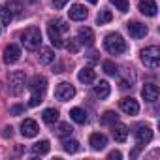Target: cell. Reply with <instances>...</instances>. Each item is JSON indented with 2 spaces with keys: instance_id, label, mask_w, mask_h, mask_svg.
Here are the masks:
<instances>
[{
  "instance_id": "4",
  "label": "cell",
  "mask_w": 160,
  "mask_h": 160,
  "mask_svg": "<svg viewBox=\"0 0 160 160\" xmlns=\"http://www.w3.org/2000/svg\"><path fill=\"white\" fill-rule=\"evenodd\" d=\"M141 62L151 68V70H156L158 68V62H160V49L156 45H151V47H145L141 51Z\"/></svg>"
},
{
  "instance_id": "17",
  "label": "cell",
  "mask_w": 160,
  "mask_h": 160,
  "mask_svg": "<svg viewBox=\"0 0 160 160\" xmlns=\"http://www.w3.org/2000/svg\"><path fill=\"white\" fill-rule=\"evenodd\" d=\"M128 32H130V36L132 38H143L149 30H147V27L143 25V23H138V21H132V23H128Z\"/></svg>"
},
{
  "instance_id": "26",
  "label": "cell",
  "mask_w": 160,
  "mask_h": 160,
  "mask_svg": "<svg viewBox=\"0 0 160 160\" xmlns=\"http://www.w3.org/2000/svg\"><path fill=\"white\" fill-rule=\"evenodd\" d=\"M6 8L12 12V15H21V13H23V6H21L19 0H8V2H6Z\"/></svg>"
},
{
  "instance_id": "31",
  "label": "cell",
  "mask_w": 160,
  "mask_h": 160,
  "mask_svg": "<svg viewBox=\"0 0 160 160\" xmlns=\"http://www.w3.org/2000/svg\"><path fill=\"white\" fill-rule=\"evenodd\" d=\"M111 19H113L111 12L104 10V12H100V13H98V17H96V23H98V25H106V23H109Z\"/></svg>"
},
{
  "instance_id": "28",
  "label": "cell",
  "mask_w": 160,
  "mask_h": 160,
  "mask_svg": "<svg viewBox=\"0 0 160 160\" xmlns=\"http://www.w3.org/2000/svg\"><path fill=\"white\" fill-rule=\"evenodd\" d=\"M72 132H73V128H72L68 122H60L58 128H57V136H60V138H66V136H70Z\"/></svg>"
},
{
  "instance_id": "15",
  "label": "cell",
  "mask_w": 160,
  "mask_h": 160,
  "mask_svg": "<svg viewBox=\"0 0 160 160\" xmlns=\"http://www.w3.org/2000/svg\"><path fill=\"white\" fill-rule=\"evenodd\" d=\"M89 145H91L94 151H102V149H106V145H108V138H106L104 134H100V132H94V134H91V138H89Z\"/></svg>"
},
{
  "instance_id": "6",
  "label": "cell",
  "mask_w": 160,
  "mask_h": 160,
  "mask_svg": "<svg viewBox=\"0 0 160 160\" xmlns=\"http://www.w3.org/2000/svg\"><path fill=\"white\" fill-rule=\"evenodd\" d=\"M28 89H30V92H32V94L43 96V92H45V89H47V79H45L43 75H34V77L30 79Z\"/></svg>"
},
{
  "instance_id": "37",
  "label": "cell",
  "mask_w": 160,
  "mask_h": 160,
  "mask_svg": "<svg viewBox=\"0 0 160 160\" xmlns=\"http://www.w3.org/2000/svg\"><path fill=\"white\" fill-rule=\"evenodd\" d=\"M66 4H68V0H53V6H55V8H58V10H60V8H64Z\"/></svg>"
},
{
  "instance_id": "9",
  "label": "cell",
  "mask_w": 160,
  "mask_h": 160,
  "mask_svg": "<svg viewBox=\"0 0 160 160\" xmlns=\"http://www.w3.org/2000/svg\"><path fill=\"white\" fill-rule=\"evenodd\" d=\"M158 94H160V91H158V87H156L154 83H147V85L141 89V96H143V100L149 102V104H154V102L158 100Z\"/></svg>"
},
{
  "instance_id": "13",
  "label": "cell",
  "mask_w": 160,
  "mask_h": 160,
  "mask_svg": "<svg viewBox=\"0 0 160 160\" xmlns=\"http://www.w3.org/2000/svg\"><path fill=\"white\" fill-rule=\"evenodd\" d=\"M138 10H139L143 15H147V17H154V15H156V10H158V6H156V2H154V0H139Z\"/></svg>"
},
{
  "instance_id": "33",
  "label": "cell",
  "mask_w": 160,
  "mask_h": 160,
  "mask_svg": "<svg viewBox=\"0 0 160 160\" xmlns=\"http://www.w3.org/2000/svg\"><path fill=\"white\" fill-rule=\"evenodd\" d=\"M51 23H53V25H55L60 32H68V30H70V25H66L62 19H57V21H51Z\"/></svg>"
},
{
  "instance_id": "14",
  "label": "cell",
  "mask_w": 160,
  "mask_h": 160,
  "mask_svg": "<svg viewBox=\"0 0 160 160\" xmlns=\"http://www.w3.org/2000/svg\"><path fill=\"white\" fill-rule=\"evenodd\" d=\"M68 15H70L72 21H83V19H87L89 12H87V8L81 6V4H73V6L68 10Z\"/></svg>"
},
{
  "instance_id": "24",
  "label": "cell",
  "mask_w": 160,
  "mask_h": 160,
  "mask_svg": "<svg viewBox=\"0 0 160 160\" xmlns=\"http://www.w3.org/2000/svg\"><path fill=\"white\" fill-rule=\"evenodd\" d=\"M49 149H51V145H49L47 139H42V141H38V143L32 145V152L34 154H47Z\"/></svg>"
},
{
  "instance_id": "39",
  "label": "cell",
  "mask_w": 160,
  "mask_h": 160,
  "mask_svg": "<svg viewBox=\"0 0 160 160\" xmlns=\"http://www.w3.org/2000/svg\"><path fill=\"white\" fill-rule=\"evenodd\" d=\"M109 158H111V160H119V158H122V154H121L119 151H111V152H109Z\"/></svg>"
},
{
  "instance_id": "38",
  "label": "cell",
  "mask_w": 160,
  "mask_h": 160,
  "mask_svg": "<svg viewBox=\"0 0 160 160\" xmlns=\"http://www.w3.org/2000/svg\"><path fill=\"white\" fill-rule=\"evenodd\" d=\"M66 47H68V51H70V53H77V43H75V42H70Z\"/></svg>"
},
{
  "instance_id": "36",
  "label": "cell",
  "mask_w": 160,
  "mask_h": 160,
  "mask_svg": "<svg viewBox=\"0 0 160 160\" xmlns=\"http://www.w3.org/2000/svg\"><path fill=\"white\" fill-rule=\"evenodd\" d=\"M12 134H13V128H12V126H4V130H2V138H12Z\"/></svg>"
},
{
  "instance_id": "18",
  "label": "cell",
  "mask_w": 160,
  "mask_h": 160,
  "mask_svg": "<svg viewBox=\"0 0 160 160\" xmlns=\"http://www.w3.org/2000/svg\"><path fill=\"white\" fill-rule=\"evenodd\" d=\"M113 138H115V141L124 143L126 138H128V128L121 122H113Z\"/></svg>"
},
{
  "instance_id": "10",
  "label": "cell",
  "mask_w": 160,
  "mask_h": 160,
  "mask_svg": "<svg viewBox=\"0 0 160 160\" xmlns=\"http://www.w3.org/2000/svg\"><path fill=\"white\" fill-rule=\"evenodd\" d=\"M38 132H40V126H38L36 121H32V119H25V121L21 122V134H23L25 138H34Z\"/></svg>"
},
{
  "instance_id": "25",
  "label": "cell",
  "mask_w": 160,
  "mask_h": 160,
  "mask_svg": "<svg viewBox=\"0 0 160 160\" xmlns=\"http://www.w3.org/2000/svg\"><path fill=\"white\" fill-rule=\"evenodd\" d=\"M62 149H64L66 152L73 154V152L79 151V141H75V139H64V141H62Z\"/></svg>"
},
{
  "instance_id": "40",
  "label": "cell",
  "mask_w": 160,
  "mask_h": 160,
  "mask_svg": "<svg viewBox=\"0 0 160 160\" xmlns=\"http://www.w3.org/2000/svg\"><path fill=\"white\" fill-rule=\"evenodd\" d=\"M87 2H91V4H96V2H98V0H87Z\"/></svg>"
},
{
  "instance_id": "12",
  "label": "cell",
  "mask_w": 160,
  "mask_h": 160,
  "mask_svg": "<svg viewBox=\"0 0 160 160\" xmlns=\"http://www.w3.org/2000/svg\"><path fill=\"white\" fill-rule=\"evenodd\" d=\"M119 106H121V109H122L126 115H138V113H139V104H138V100H134V98H122V100L119 102Z\"/></svg>"
},
{
  "instance_id": "32",
  "label": "cell",
  "mask_w": 160,
  "mask_h": 160,
  "mask_svg": "<svg viewBox=\"0 0 160 160\" xmlns=\"http://www.w3.org/2000/svg\"><path fill=\"white\" fill-rule=\"evenodd\" d=\"M104 72H106L108 75H117L119 70H117V66H115L111 60H106V62H104Z\"/></svg>"
},
{
  "instance_id": "7",
  "label": "cell",
  "mask_w": 160,
  "mask_h": 160,
  "mask_svg": "<svg viewBox=\"0 0 160 160\" xmlns=\"http://www.w3.org/2000/svg\"><path fill=\"white\" fill-rule=\"evenodd\" d=\"M151 139H152V130L149 126H145V124H139L136 128V143H138V147L147 145Z\"/></svg>"
},
{
  "instance_id": "41",
  "label": "cell",
  "mask_w": 160,
  "mask_h": 160,
  "mask_svg": "<svg viewBox=\"0 0 160 160\" xmlns=\"http://www.w3.org/2000/svg\"><path fill=\"white\" fill-rule=\"evenodd\" d=\"M28 2H36V0H28Z\"/></svg>"
},
{
  "instance_id": "11",
  "label": "cell",
  "mask_w": 160,
  "mask_h": 160,
  "mask_svg": "<svg viewBox=\"0 0 160 160\" xmlns=\"http://www.w3.org/2000/svg\"><path fill=\"white\" fill-rule=\"evenodd\" d=\"M47 34H49V40H51V43L57 47V49H60V47H64V40H62V36H60V30L49 21V25H47Z\"/></svg>"
},
{
  "instance_id": "5",
  "label": "cell",
  "mask_w": 160,
  "mask_h": 160,
  "mask_svg": "<svg viewBox=\"0 0 160 160\" xmlns=\"http://www.w3.org/2000/svg\"><path fill=\"white\" fill-rule=\"evenodd\" d=\"M73 96H75V89H73V85L62 81V83H58V85L55 87V98H57V100H60V102H68V100H72Z\"/></svg>"
},
{
  "instance_id": "2",
  "label": "cell",
  "mask_w": 160,
  "mask_h": 160,
  "mask_svg": "<svg viewBox=\"0 0 160 160\" xmlns=\"http://www.w3.org/2000/svg\"><path fill=\"white\" fill-rule=\"evenodd\" d=\"M25 81L27 77L21 70H13L8 73V94L12 96H19L25 91Z\"/></svg>"
},
{
  "instance_id": "22",
  "label": "cell",
  "mask_w": 160,
  "mask_h": 160,
  "mask_svg": "<svg viewBox=\"0 0 160 160\" xmlns=\"http://www.w3.org/2000/svg\"><path fill=\"white\" fill-rule=\"evenodd\" d=\"M38 58H40L42 64H51V62L55 60V53H53L51 47H40V55H38Z\"/></svg>"
},
{
  "instance_id": "1",
  "label": "cell",
  "mask_w": 160,
  "mask_h": 160,
  "mask_svg": "<svg viewBox=\"0 0 160 160\" xmlns=\"http://www.w3.org/2000/svg\"><path fill=\"white\" fill-rule=\"evenodd\" d=\"M19 38H21V43L25 45V49H28V51H34V49H38V47L42 45V32H40V28H36V27L25 28V30L19 34Z\"/></svg>"
},
{
  "instance_id": "8",
  "label": "cell",
  "mask_w": 160,
  "mask_h": 160,
  "mask_svg": "<svg viewBox=\"0 0 160 160\" xmlns=\"http://www.w3.org/2000/svg\"><path fill=\"white\" fill-rule=\"evenodd\" d=\"M21 58V49L15 43H10L4 47V62L6 64H15Z\"/></svg>"
},
{
  "instance_id": "20",
  "label": "cell",
  "mask_w": 160,
  "mask_h": 160,
  "mask_svg": "<svg viewBox=\"0 0 160 160\" xmlns=\"http://www.w3.org/2000/svg\"><path fill=\"white\" fill-rule=\"evenodd\" d=\"M70 117H72V121H75L77 124H85V122L89 121L87 111L81 109V108H73V109H70Z\"/></svg>"
},
{
  "instance_id": "34",
  "label": "cell",
  "mask_w": 160,
  "mask_h": 160,
  "mask_svg": "<svg viewBox=\"0 0 160 160\" xmlns=\"http://www.w3.org/2000/svg\"><path fill=\"white\" fill-rule=\"evenodd\" d=\"M23 111H25V108H23L21 104H15V106H12V108H10V113H12L13 117H19V115H23Z\"/></svg>"
},
{
  "instance_id": "19",
  "label": "cell",
  "mask_w": 160,
  "mask_h": 160,
  "mask_svg": "<svg viewBox=\"0 0 160 160\" xmlns=\"http://www.w3.org/2000/svg\"><path fill=\"white\" fill-rule=\"evenodd\" d=\"M94 96H98L100 100H104V98H108L109 96V92H111V87H109V83L108 81H100V83H96L94 85Z\"/></svg>"
},
{
  "instance_id": "30",
  "label": "cell",
  "mask_w": 160,
  "mask_h": 160,
  "mask_svg": "<svg viewBox=\"0 0 160 160\" xmlns=\"http://www.w3.org/2000/svg\"><path fill=\"white\" fill-rule=\"evenodd\" d=\"M117 119H119V115L115 111H106L102 115V124H113V122H117Z\"/></svg>"
},
{
  "instance_id": "27",
  "label": "cell",
  "mask_w": 160,
  "mask_h": 160,
  "mask_svg": "<svg viewBox=\"0 0 160 160\" xmlns=\"http://www.w3.org/2000/svg\"><path fill=\"white\" fill-rule=\"evenodd\" d=\"M12 19H13L12 12H10L6 6H0V23H2V25H10Z\"/></svg>"
},
{
  "instance_id": "16",
  "label": "cell",
  "mask_w": 160,
  "mask_h": 160,
  "mask_svg": "<svg viewBox=\"0 0 160 160\" xmlns=\"http://www.w3.org/2000/svg\"><path fill=\"white\" fill-rule=\"evenodd\" d=\"M77 40H79V43H83V45H92L94 43V32H92V28H89V27L79 28Z\"/></svg>"
},
{
  "instance_id": "21",
  "label": "cell",
  "mask_w": 160,
  "mask_h": 160,
  "mask_svg": "<svg viewBox=\"0 0 160 160\" xmlns=\"http://www.w3.org/2000/svg\"><path fill=\"white\" fill-rule=\"evenodd\" d=\"M77 79H79L81 83H92L94 79H96V73H94L92 68H83V70H79Z\"/></svg>"
},
{
  "instance_id": "35",
  "label": "cell",
  "mask_w": 160,
  "mask_h": 160,
  "mask_svg": "<svg viewBox=\"0 0 160 160\" xmlns=\"http://www.w3.org/2000/svg\"><path fill=\"white\" fill-rule=\"evenodd\" d=\"M40 102H42V96L32 94V96H30V100H28V106H30V108H36V106H40Z\"/></svg>"
},
{
  "instance_id": "29",
  "label": "cell",
  "mask_w": 160,
  "mask_h": 160,
  "mask_svg": "<svg viewBox=\"0 0 160 160\" xmlns=\"http://www.w3.org/2000/svg\"><path fill=\"white\" fill-rule=\"evenodd\" d=\"M109 2H111V6H115L121 13H126V12H128V8H130L128 0H109Z\"/></svg>"
},
{
  "instance_id": "3",
  "label": "cell",
  "mask_w": 160,
  "mask_h": 160,
  "mask_svg": "<svg viewBox=\"0 0 160 160\" xmlns=\"http://www.w3.org/2000/svg\"><path fill=\"white\" fill-rule=\"evenodd\" d=\"M104 47H106V51L111 53V55H121V53L126 51V42L122 40L121 34L111 32V34H108L106 40H104Z\"/></svg>"
},
{
  "instance_id": "23",
  "label": "cell",
  "mask_w": 160,
  "mask_h": 160,
  "mask_svg": "<svg viewBox=\"0 0 160 160\" xmlns=\"http://www.w3.org/2000/svg\"><path fill=\"white\" fill-rule=\"evenodd\" d=\"M42 119H43V122H47V124H55V122L58 121V111H57L55 108H47V109L43 111Z\"/></svg>"
}]
</instances>
